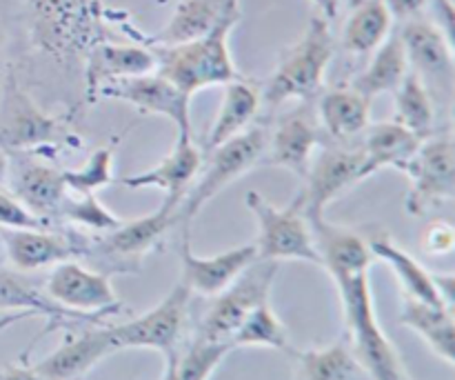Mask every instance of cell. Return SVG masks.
<instances>
[{
    "instance_id": "9a60e30c",
    "label": "cell",
    "mask_w": 455,
    "mask_h": 380,
    "mask_svg": "<svg viewBox=\"0 0 455 380\" xmlns=\"http://www.w3.org/2000/svg\"><path fill=\"white\" fill-rule=\"evenodd\" d=\"M407 52L409 69L427 85L451 93L453 87V40L435 22L413 18L398 31Z\"/></svg>"
},
{
    "instance_id": "ee69618b",
    "label": "cell",
    "mask_w": 455,
    "mask_h": 380,
    "mask_svg": "<svg viewBox=\"0 0 455 380\" xmlns=\"http://www.w3.org/2000/svg\"><path fill=\"white\" fill-rule=\"evenodd\" d=\"M31 316H36L34 311H27V310H20V311H12V314H4L3 319H0V334L4 332V329H9L12 325L20 323V320H27L31 319Z\"/></svg>"
},
{
    "instance_id": "f35d334b",
    "label": "cell",
    "mask_w": 455,
    "mask_h": 380,
    "mask_svg": "<svg viewBox=\"0 0 455 380\" xmlns=\"http://www.w3.org/2000/svg\"><path fill=\"white\" fill-rule=\"evenodd\" d=\"M455 231L449 222L438 221L429 227L425 239V249L431 256H449L453 252Z\"/></svg>"
},
{
    "instance_id": "ab89813d",
    "label": "cell",
    "mask_w": 455,
    "mask_h": 380,
    "mask_svg": "<svg viewBox=\"0 0 455 380\" xmlns=\"http://www.w3.org/2000/svg\"><path fill=\"white\" fill-rule=\"evenodd\" d=\"M385 3L394 20L407 22L413 20V18H420V13L425 12L431 0H385Z\"/></svg>"
},
{
    "instance_id": "d6a6232c",
    "label": "cell",
    "mask_w": 455,
    "mask_h": 380,
    "mask_svg": "<svg viewBox=\"0 0 455 380\" xmlns=\"http://www.w3.org/2000/svg\"><path fill=\"white\" fill-rule=\"evenodd\" d=\"M394 102L395 123L403 125L404 129L413 132L422 141L429 138L431 133H435L434 96H431L427 85L413 71H409L403 85L394 92Z\"/></svg>"
},
{
    "instance_id": "9c48e42d",
    "label": "cell",
    "mask_w": 455,
    "mask_h": 380,
    "mask_svg": "<svg viewBox=\"0 0 455 380\" xmlns=\"http://www.w3.org/2000/svg\"><path fill=\"white\" fill-rule=\"evenodd\" d=\"M62 141H67L62 125L36 105L12 69L4 71L0 85V150H47L58 147Z\"/></svg>"
},
{
    "instance_id": "74e56055",
    "label": "cell",
    "mask_w": 455,
    "mask_h": 380,
    "mask_svg": "<svg viewBox=\"0 0 455 380\" xmlns=\"http://www.w3.org/2000/svg\"><path fill=\"white\" fill-rule=\"evenodd\" d=\"M47 227L36 218L13 194L0 190V230H36Z\"/></svg>"
},
{
    "instance_id": "4fadbf2b",
    "label": "cell",
    "mask_w": 455,
    "mask_h": 380,
    "mask_svg": "<svg viewBox=\"0 0 455 380\" xmlns=\"http://www.w3.org/2000/svg\"><path fill=\"white\" fill-rule=\"evenodd\" d=\"M305 181L302 194H305L307 221H320L338 196L364 181L363 150L347 145L324 147L318 158L311 160Z\"/></svg>"
},
{
    "instance_id": "52a82bcc",
    "label": "cell",
    "mask_w": 455,
    "mask_h": 380,
    "mask_svg": "<svg viewBox=\"0 0 455 380\" xmlns=\"http://www.w3.org/2000/svg\"><path fill=\"white\" fill-rule=\"evenodd\" d=\"M275 276H278L275 261L258 258L256 263H251L229 287L213 296V303L209 305L204 319L200 320L196 336L207 338V341L231 343V336L238 332L247 316L262 303H269Z\"/></svg>"
},
{
    "instance_id": "5bb4252c",
    "label": "cell",
    "mask_w": 455,
    "mask_h": 380,
    "mask_svg": "<svg viewBox=\"0 0 455 380\" xmlns=\"http://www.w3.org/2000/svg\"><path fill=\"white\" fill-rule=\"evenodd\" d=\"M203 165V151L198 145H194L191 136H176V145L158 165L140 174L124 176L120 185L127 190H160L164 194L160 207L178 214V207L198 178Z\"/></svg>"
},
{
    "instance_id": "ffe728a7",
    "label": "cell",
    "mask_w": 455,
    "mask_h": 380,
    "mask_svg": "<svg viewBox=\"0 0 455 380\" xmlns=\"http://www.w3.org/2000/svg\"><path fill=\"white\" fill-rule=\"evenodd\" d=\"M156 71V56L147 44H118L111 40L93 44L84 53V93L87 102H96L98 89L114 80L132 78Z\"/></svg>"
},
{
    "instance_id": "d590c367",
    "label": "cell",
    "mask_w": 455,
    "mask_h": 380,
    "mask_svg": "<svg viewBox=\"0 0 455 380\" xmlns=\"http://www.w3.org/2000/svg\"><path fill=\"white\" fill-rule=\"evenodd\" d=\"M67 190L74 194H96L114 182V145L93 151L80 169H62Z\"/></svg>"
},
{
    "instance_id": "277c9868",
    "label": "cell",
    "mask_w": 455,
    "mask_h": 380,
    "mask_svg": "<svg viewBox=\"0 0 455 380\" xmlns=\"http://www.w3.org/2000/svg\"><path fill=\"white\" fill-rule=\"evenodd\" d=\"M333 52L336 43H333L331 25L315 13L300 40L283 53L275 69L267 78L265 87L260 89L262 102L269 109H275L289 101H314L323 92Z\"/></svg>"
},
{
    "instance_id": "f546056e",
    "label": "cell",
    "mask_w": 455,
    "mask_h": 380,
    "mask_svg": "<svg viewBox=\"0 0 455 380\" xmlns=\"http://www.w3.org/2000/svg\"><path fill=\"white\" fill-rule=\"evenodd\" d=\"M394 31V16L385 0H355L342 25L340 44L351 56H369Z\"/></svg>"
},
{
    "instance_id": "30bf717a",
    "label": "cell",
    "mask_w": 455,
    "mask_h": 380,
    "mask_svg": "<svg viewBox=\"0 0 455 380\" xmlns=\"http://www.w3.org/2000/svg\"><path fill=\"white\" fill-rule=\"evenodd\" d=\"M191 292L185 283H178L163 301L149 311L129 323L109 325L116 350H156L173 354L189 320Z\"/></svg>"
},
{
    "instance_id": "ba28073f",
    "label": "cell",
    "mask_w": 455,
    "mask_h": 380,
    "mask_svg": "<svg viewBox=\"0 0 455 380\" xmlns=\"http://www.w3.org/2000/svg\"><path fill=\"white\" fill-rule=\"evenodd\" d=\"M409 176L404 209L409 216L422 218L449 203L455 196V154L449 132H435L420 142L413 158L403 169Z\"/></svg>"
},
{
    "instance_id": "d4e9b609",
    "label": "cell",
    "mask_w": 455,
    "mask_h": 380,
    "mask_svg": "<svg viewBox=\"0 0 455 380\" xmlns=\"http://www.w3.org/2000/svg\"><path fill=\"white\" fill-rule=\"evenodd\" d=\"M13 196L36 218L49 225V221L60 218L62 203L69 196V190L62 178V169L44 163H29L20 167L13 178Z\"/></svg>"
},
{
    "instance_id": "7a4b0ae2",
    "label": "cell",
    "mask_w": 455,
    "mask_h": 380,
    "mask_svg": "<svg viewBox=\"0 0 455 380\" xmlns=\"http://www.w3.org/2000/svg\"><path fill=\"white\" fill-rule=\"evenodd\" d=\"M107 16L98 0H29L31 43L58 62L78 61L109 40Z\"/></svg>"
},
{
    "instance_id": "7bdbcfd3",
    "label": "cell",
    "mask_w": 455,
    "mask_h": 380,
    "mask_svg": "<svg viewBox=\"0 0 455 380\" xmlns=\"http://www.w3.org/2000/svg\"><path fill=\"white\" fill-rule=\"evenodd\" d=\"M311 4L315 7L318 16H323L324 20L331 22L333 18L340 12V0H311Z\"/></svg>"
},
{
    "instance_id": "603a6c76",
    "label": "cell",
    "mask_w": 455,
    "mask_h": 380,
    "mask_svg": "<svg viewBox=\"0 0 455 380\" xmlns=\"http://www.w3.org/2000/svg\"><path fill=\"white\" fill-rule=\"evenodd\" d=\"M0 310H27L34 311L36 316H43L44 320H49V327H44V332L40 336H44V334L53 332L58 327H65L67 323L105 325L107 320H111V316L105 314H80V311H71L65 310V307L53 305L38 287L27 283L25 279H20L13 271L4 270H0Z\"/></svg>"
},
{
    "instance_id": "2e32d148",
    "label": "cell",
    "mask_w": 455,
    "mask_h": 380,
    "mask_svg": "<svg viewBox=\"0 0 455 380\" xmlns=\"http://www.w3.org/2000/svg\"><path fill=\"white\" fill-rule=\"evenodd\" d=\"M116 352L118 350H116L114 336H111L109 323H105L102 327L89 325L84 332L69 334L52 354L44 356L31 368L40 380H78Z\"/></svg>"
},
{
    "instance_id": "836d02e7",
    "label": "cell",
    "mask_w": 455,
    "mask_h": 380,
    "mask_svg": "<svg viewBox=\"0 0 455 380\" xmlns=\"http://www.w3.org/2000/svg\"><path fill=\"white\" fill-rule=\"evenodd\" d=\"M231 345H234V350L235 347H269V350L284 352V354L296 352L289 343L287 327L275 316L269 303H262L260 307H256L247 316V320L240 325L238 332L231 336Z\"/></svg>"
},
{
    "instance_id": "4316f807",
    "label": "cell",
    "mask_w": 455,
    "mask_h": 380,
    "mask_svg": "<svg viewBox=\"0 0 455 380\" xmlns=\"http://www.w3.org/2000/svg\"><path fill=\"white\" fill-rule=\"evenodd\" d=\"M260 105L262 96L260 87H258L256 83L243 78V76H238V78H234L231 83H227L225 96H222L216 120H213L212 129H209L204 150H216L222 142L231 141V138L243 133L247 127H251L253 118H256L258 111H260Z\"/></svg>"
},
{
    "instance_id": "e0dca14e",
    "label": "cell",
    "mask_w": 455,
    "mask_h": 380,
    "mask_svg": "<svg viewBox=\"0 0 455 380\" xmlns=\"http://www.w3.org/2000/svg\"><path fill=\"white\" fill-rule=\"evenodd\" d=\"M320 142H323V129L314 114L307 109V102H302L298 109L280 116L278 123L274 125V132H269L267 163L287 169L298 178H307L314 151L318 150Z\"/></svg>"
},
{
    "instance_id": "e575fe53",
    "label": "cell",
    "mask_w": 455,
    "mask_h": 380,
    "mask_svg": "<svg viewBox=\"0 0 455 380\" xmlns=\"http://www.w3.org/2000/svg\"><path fill=\"white\" fill-rule=\"evenodd\" d=\"M231 350V343L196 336L185 354H176V380H209Z\"/></svg>"
},
{
    "instance_id": "bcb514c9",
    "label": "cell",
    "mask_w": 455,
    "mask_h": 380,
    "mask_svg": "<svg viewBox=\"0 0 455 380\" xmlns=\"http://www.w3.org/2000/svg\"><path fill=\"white\" fill-rule=\"evenodd\" d=\"M9 178V156L7 151L0 150V185Z\"/></svg>"
},
{
    "instance_id": "8fae6325",
    "label": "cell",
    "mask_w": 455,
    "mask_h": 380,
    "mask_svg": "<svg viewBox=\"0 0 455 380\" xmlns=\"http://www.w3.org/2000/svg\"><path fill=\"white\" fill-rule=\"evenodd\" d=\"M43 294L53 305L80 314H105L114 319L123 310V303L116 296L109 276L87 270L74 258L52 267Z\"/></svg>"
},
{
    "instance_id": "ac0fdd59",
    "label": "cell",
    "mask_w": 455,
    "mask_h": 380,
    "mask_svg": "<svg viewBox=\"0 0 455 380\" xmlns=\"http://www.w3.org/2000/svg\"><path fill=\"white\" fill-rule=\"evenodd\" d=\"M173 225H178V214L158 207L154 214L120 222L116 230L107 231L98 243V252L118 265V271H136L142 258L163 243Z\"/></svg>"
},
{
    "instance_id": "7402d4cb",
    "label": "cell",
    "mask_w": 455,
    "mask_h": 380,
    "mask_svg": "<svg viewBox=\"0 0 455 380\" xmlns=\"http://www.w3.org/2000/svg\"><path fill=\"white\" fill-rule=\"evenodd\" d=\"M229 16H243L240 0H178L167 25L142 44L187 43L209 34Z\"/></svg>"
},
{
    "instance_id": "5b68a950",
    "label": "cell",
    "mask_w": 455,
    "mask_h": 380,
    "mask_svg": "<svg viewBox=\"0 0 455 380\" xmlns=\"http://www.w3.org/2000/svg\"><path fill=\"white\" fill-rule=\"evenodd\" d=\"M267 138H269V129L265 125H253L209 151L207 165H203L204 169H200L198 178L178 207V225H182V231H189L191 221L213 196L220 194L225 187H229L260 163L262 156L267 154Z\"/></svg>"
},
{
    "instance_id": "6da1fadb",
    "label": "cell",
    "mask_w": 455,
    "mask_h": 380,
    "mask_svg": "<svg viewBox=\"0 0 455 380\" xmlns=\"http://www.w3.org/2000/svg\"><path fill=\"white\" fill-rule=\"evenodd\" d=\"M369 270L371 265L329 271L340 294L351 352L371 380H411L398 350L378 320Z\"/></svg>"
},
{
    "instance_id": "4dcf8cb0",
    "label": "cell",
    "mask_w": 455,
    "mask_h": 380,
    "mask_svg": "<svg viewBox=\"0 0 455 380\" xmlns=\"http://www.w3.org/2000/svg\"><path fill=\"white\" fill-rule=\"evenodd\" d=\"M407 52H404L403 38L398 31H391L389 38L371 53V61L360 71L351 83V89L364 96L367 101L382 96V93H394L403 85L409 74Z\"/></svg>"
},
{
    "instance_id": "8d00e7d4",
    "label": "cell",
    "mask_w": 455,
    "mask_h": 380,
    "mask_svg": "<svg viewBox=\"0 0 455 380\" xmlns=\"http://www.w3.org/2000/svg\"><path fill=\"white\" fill-rule=\"evenodd\" d=\"M60 218L89 231H100V234L116 230L123 222L96 198V194H76V198L67 196L60 209Z\"/></svg>"
},
{
    "instance_id": "3957f363",
    "label": "cell",
    "mask_w": 455,
    "mask_h": 380,
    "mask_svg": "<svg viewBox=\"0 0 455 380\" xmlns=\"http://www.w3.org/2000/svg\"><path fill=\"white\" fill-rule=\"evenodd\" d=\"M243 16H229L200 38L178 44H147L156 56V71L176 85L185 96L238 78L229 49V36Z\"/></svg>"
},
{
    "instance_id": "44dd1931",
    "label": "cell",
    "mask_w": 455,
    "mask_h": 380,
    "mask_svg": "<svg viewBox=\"0 0 455 380\" xmlns=\"http://www.w3.org/2000/svg\"><path fill=\"white\" fill-rule=\"evenodd\" d=\"M7 261L16 271H38L71 261L78 256L80 247L71 239L47 231V227L36 230H0Z\"/></svg>"
},
{
    "instance_id": "60d3db41",
    "label": "cell",
    "mask_w": 455,
    "mask_h": 380,
    "mask_svg": "<svg viewBox=\"0 0 455 380\" xmlns=\"http://www.w3.org/2000/svg\"><path fill=\"white\" fill-rule=\"evenodd\" d=\"M435 287H438L440 298L447 307L453 310V289H455V276L453 274H434Z\"/></svg>"
},
{
    "instance_id": "f6af8a7d",
    "label": "cell",
    "mask_w": 455,
    "mask_h": 380,
    "mask_svg": "<svg viewBox=\"0 0 455 380\" xmlns=\"http://www.w3.org/2000/svg\"><path fill=\"white\" fill-rule=\"evenodd\" d=\"M164 359H167V363H164V372L160 380H176V352L167 354Z\"/></svg>"
},
{
    "instance_id": "8992f818",
    "label": "cell",
    "mask_w": 455,
    "mask_h": 380,
    "mask_svg": "<svg viewBox=\"0 0 455 380\" xmlns=\"http://www.w3.org/2000/svg\"><path fill=\"white\" fill-rule=\"evenodd\" d=\"M244 203L256 218L258 239L253 245L260 261H305L320 265L314 231L305 214L302 190L287 207H275L256 190L247 191Z\"/></svg>"
},
{
    "instance_id": "d6986e66",
    "label": "cell",
    "mask_w": 455,
    "mask_h": 380,
    "mask_svg": "<svg viewBox=\"0 0 455 380\" xmlns=\"http://www.w3.org/2000/svg\"><path fill=\"white\" fill-rule=\"evenodd\" d=\"M258 261L256 245H240V247L227 249L216 256H196L189 245V231H182L180 245V265L182 279L191 294L200 296H218L222 289L229 287L251 263Z\"/></svg>"
},
{
    "instance_id": "7c38bea8",
    "label": "cell",
    "mask_w": 455,
    "mask_h": 380,
    "mask_svg": "<svg viewBox=\"0 0 455 380\" xmlns=\"http://www.w3.org/2000/svg\"><path fill=\"white\" fill-rule=\"evenodd\" d=\"M100 98L127 102V105L136 107L140 114L163 116L176 125V136H191V98L185 96L176 85L169 83L158 71L114 80L98 89L96 101Z\"/></svg>"
},
{
    "instance_id": "83f0119b",
    "label": "cell",
    "mask_w": 455,
    "mask_h": 380,
    "mask_svg": "<svg viewBox=\"0 0 455 380\" xmlns=\"http://www.w3.org/2000/svg\"><path fill=\"white\" fill-rule=\"evenodd\" d=\"M398 320L400 325L416 332L440 360H444L447 365L455 363L453 310L404 296Z\"/></svg>"
},
{
    "instance_id": "484cf974",
    "label": "cell",
    "mask_w": 455,
    "mask_h": 380,
    "mask_svg": "<svg viewBox=\"0 0 455 380\" xmlns=\"http://www.w3.org/2000/svg\"><path fill=\"white\" fill-rule=\"evenodd\" d=\"M420 142L422 138H418L416 133L404 129L395 120L367 127L364 141L360 145V150H363V178L373 176L387 167H395L403 172L404 165L418 151Z\"/></svg>"
},
{
    "instance_id": "b9f144b4",
    "label": "cell",
    "mask_w": 455,
    "mask_h": 380,
    "mask_svg": "<svg viewBox=\"0 0 455 380\" xmlns=\"http://www.w3.org/2000/svg\"><path fill=\"white\" fill-rule=\"evenodd\" d=\"M0 380H40V376L34 372V368L20 363V365H12V368L0 369Z\"/></svg>"
},
{
    "instance_id": "cb8c5ba5",
    "label": "cell",
    "mask_w": 455,
    "mask_h": 380,
    "mask_svg": "<svg viewBox=\"0 0 455 380\" xmlns=\"http://www.w3.org/2000/svg\"><path fill=\"white\" fill-rule=\"evenodd\" d=\"M371 101L351 87H336L320 93L318 125L336 145H347L369 127Z\"/></svg>"
},
{
    "instance_id": "f1b7e54d",
    "label": "cell",
    "mask_w": 455,
    "mask_h": 380,
    "mask_svg": "<svg viewBox=\"0 0 455 380\" xmlns=\"http://www.w3.org/2000/svg\"><path fill=\"white\" fill-rule=\"evenodd\" d=\"M369 252L373 258L387 263L394 276L398 279L400 287L404 289V296L416 298V301L431 303V305H443V298H440L438 287H435V279L425 265L416 261L409 252H404L403 247L394 243L387 234H378L369 240ZM451 310V307H449Z\"/></svg>"
},
{
    "instance_id": "7dc6e473",
    "label": "cell",
    "mask_w": 455,
    "mask_h": 380,
    "mask_svg": "<svg viewBox=\"0 0 455 380\" xmlns=\"http://www.w3.org/2000/svg\"><path fill=\"white\" fill-rule=\"evenodd\" d=\"M3 52H4V36H3V31H0V85H3V78H4V71H3Z\"/></svg>"
},
{
    "instance_id": "1f68e13d",
    "label": "cell",
    "mask_w": 455,
    "mask_h": 380,
    "mask_svg": "<svg viewBox=\"0 0 455 380\" xmlns=\"http://www.w3.org/2000/svg\"><path fill=\"white\" fill-rule=\"evenodd\" d=\"M296 376L293 380H355L363 372L351 347L345 343L320 347V350L293 352Z\"/></svg>"
}]
</instances>
